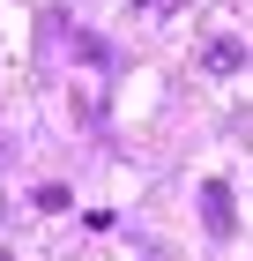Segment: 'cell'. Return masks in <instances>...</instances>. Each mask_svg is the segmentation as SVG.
<instances>
[{"label": "cell", "instance_id": "6da1fadb", "mask_svg": "<svg viewBox=\"0 0 253 261\" xmlns=\"http://www.w3.org/2000/svg\"><path fill=\"white\" fill-rule=\"evenodd\" d=\"M201 224H209V239H231V231H238L231 187H223V179H201Z\"/></svg>", "mask_w": 253, "mask_h": 261}, {"label": "cell", "instance_id": "7a4b0ae2", "mask_svg": "<svg viewBox=\"0 0 253 261\" xmlns=\"http://www.w3.org/2000/svg\"><path fill=\"white\" fill-rule=\"evenodd\" d=\"M201 67H209V75H238V67H246V45L238 38H209L201 45Z\"/></svg>", "mask_w": 253, "mask_h": 261}, {"label": "cell", "instance_id": "3957f363", "mask_svg": "<svg viewBox=\"0 0 253 261\" xmlns=\"http://www.w3.org/2000/svg\"><path fill=\"white\" fill-rule=\"evenodd\" d=\"M142 8H164V0H142Z\"/></svg>", "mask_w": 253, "mask_h": 261}]
</instances>
